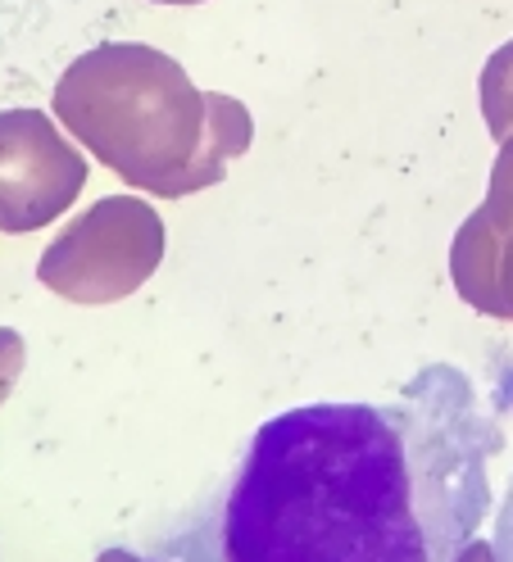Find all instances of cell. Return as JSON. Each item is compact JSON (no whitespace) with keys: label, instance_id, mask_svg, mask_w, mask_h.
<instances>
[{"label":"cell","instance_id":"1","mask_svg":"<svg viewBox=\"0 0 513 562\" xmlns=\"http://www.w3.org/2000/svg\"><path fill=\"white\" fill-rule=\"evenodd\" d=\"M495 413L455 363L391 400L259 422L227 476L150 536V562H459L491 517Z\"/></svg>","mask_w":513,"mask_h":562},{"label":"cell","instance_id":"2","mask_svg":"<svg viewBox=\"0 0 513 562\" xmlns=\"http://www.w3.org/2000/svg\"><path fill=\"white\" fill-rule=\"evenodd\" d=\"M51 114L132 191L159 200L214 187L250 140L242 104L200 91L174 55L146 42H105L78 55L55 82Z\"/></svg>","mask_w":513,"mask_h":562},{"label":"cell","instance_id":"3","mask_svg":"<svg viewBox=\"0 0 513 562\" xmlns=\"http://www.w3.org/2000/svg\"><path fill=\"white\" fill-rule=\"evenodd\" d=\"M164 259V218L142 195H105L42 250V286L74 304L127 300Z\"/></svg>","mask_w":513,"mask_h":562},{"label":"cell","instance_id":"4","mask_svg":"<svg viewBox=\"0 0 513 562\" xmlns=\"http://www.w3.org/2000/svg\"><path fill=\"white\" fill-rule=\"evenodd\" d=\"M87 187L82 150L46 110H0V232L27 236L55 223Z\"/></svg>","mask_w":513,"mask_h":562},{"label":"cell","instance_id":"5","mask_svg":"<svg viewBox=\"0 0 513 562\" xmlns=\"http://www.w3.org/2000/svg\"><path fill=\"white\" fill-rule=\"evenodd\" d=\"M491 562H513V481H509V495L495 513V540H491Z\"/></svg>","mask_w":513,"mask_h":562},{"label":"cell","instance_id":"6","mask_svg":"<svg viewBox=\"0 0 513 562\" xmlns=\"http://www.w3.org/2000/svg\"><path fill=\"white\" fill-rule=\"evenodd\" d=\"M155 5H200V0H155Z\"/></svg>","mask_w":513,"mask_h":562}]
</instances>
